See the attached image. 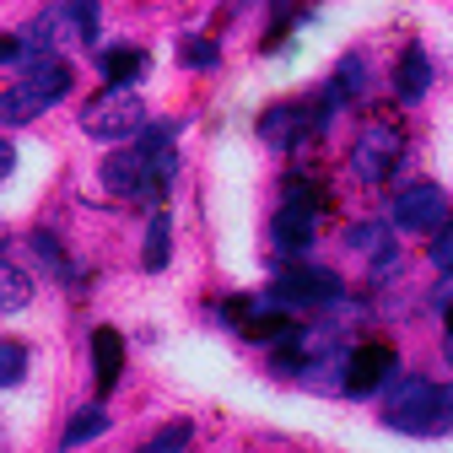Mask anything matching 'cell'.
<instances>
[{
	"instance_id": "1",
	"label": "cell",
	"mask_w": 453,
	"mask_h": 453,
	"mask_svg": "<svg viewBox=\"0 0 453 453\" xmlns=\"http://www.w3.org/2000/svg\"><path fill=\"white\" fill-rule=\"evenodd\" d=\"M388 426L416 432V437L453 432V383H394Z\"/></svg>"
},
{
	"instance_id": "2",
	"label": "cell",
	"mask_w": 453,
	"mask_h": 453,
	"mask_svg": "<svg viewBox=\"0 0 453 453\" xmlns=\"http://www.w3.org/2000/svg\"><path fill=\"white\" fill-rule=\"evenodd\" d=\"M81 130L97 135V141H125V135H141L146 130V103L130 92V87H103L87 108H81Z\"/></svg>"
},
{
	"instance_id": "3",
	"label": "cell",
	"mask_w": 453,
	"mask_h": 453,
	"mask_svg": "<svg viewBox=\"0 0 453 453\" xmlns=\"http://www.w3.org/2000/svg\"><path fill=\"white\" fill-rule=\"evenodd\" d=\"M400 167V130L394 125H367V135L351 146V173L367 184H383Z\"/></svg>"
},
{
	"instance_id": "4",
	"label": "cell",
	"mask_w": 453,
	"mask_h": 453,
	"mask_svg": "<svg viewBox=\"0 0 453 453\" xmlns=\"http://www.w3.org/2000/svg\"><path fill=\"white\" fill-rule=\"evenodd\" d=\"M394 367H400V357H394V346H383V340H367V346H357L346 357V394H378L394 383Z\"/></svg>"
},
{
	"instance_id": "5",
	"label": "cell",
	"mask_w": 453,
	"mask_h": 453,
	"mask_svg": "<svg viewBox=\"0 0 453 453\" xmlns=\"http://www.w3.org/2000/svg\"><path fill=\"white\" fill-rule=\"evenodd\" d=\"M270 297H275V303H297V308H324V303L340 297V275L297 265V270H287V275L275 280V292H270Z\"/></svg>"
},
{
	"instance_id": "6",
	"label": "cell",
	"mask_w": 453,
	"mask_h": 453,
	"mask_svg": "<svg viewBox=\"0 0 453 453\" xmlns=\"http://www.w3.org/2000/svg\"><path fill=\"white\" fill-rule=\"evenodd\" d=\"M394 221L411 226V233H437L448 221V195L437 184H411L400 200H394Z\"/></svg>"
},
{
	"instance_id": "7",
	"label": "cell",
	"mask_w": 453,
	"mask_h": 453,
	"mask_svg": "<svg viewBox=\"0 0 453 453\" xmlns=\"http://www.w3.org/2000/svg\"><path fill=\"white\" fill-rule=\"evenodd\" d=\"M313 211H319L313 195H292L287 205H280V216H275V226H270V238H275L280 254H303V249L313 243Z\"/></svg>"
},
{
	"instance_id": "8",
	"label": "cell",
	"mask_w": 453,
	"mask_h": 453,
	"mask_svg": "<svg viewBox=\"0 0 453 453\" xmlns=\"http://www.w3.org/2000/svg\"><path fill=\"white\" fill-rule=\"evenodd\" d=\"M92 372H97V394H113L119 388V372H125V334L119 329H92Z\"/></svg>"
},
{
	"instance_id": "9",
	"label": "cell",
	"mask_w": 453,
	"mask_h": 453,
	"mask_svg": "<svg viewBox=\"0 0 453 453\" xmlns=\"http://www.w3.org/2000/svg\"><path fill=\"white\" fill-rule=\"evenodd\" d=\"M141 184H146V151H141V146H130V151H119V157L103 162V189H108V195L141 200Z\"/></svg>"
},
{
	"instance_id": "10",
	"label": "cell",
	"mask_w": 453,
	"mask_h": 453,
	"mask_svg": "<svg viewBox=\"0 0 453 453\" xmlns=\"http://www.w3.org/2000/svg\"><path fill=\"white\" fill-rule=\"evenodd\" d=\"M43 108H49V97H43V92L22 76L12 92H0V125H33Z\"/></svg>"
},
{
	"instance_id": "11",
	"label": "cell",
	"mask_w": 453,
	"mask_h": 453,
	"mask_svg": "<svg viewBox=\"0 0 453 453\" xmlns=\"http://www.w3.org/2000/svg\"><path fill=\"white\" fill-rule=\"evenodd\" d=\"M432 81V60H426V49L421 43H405L400 54V76H394V92H400V103H416Z\"/></svg>"
},
{
	"instance_id": "12",
	"label": "cell",
	"mask_w": 453,
	"mask_h": 453,
	"mask_svg": "<svg viewBox=\"0 0 453 453\" xmlns=\"http://www.w3.org/2000/svg\"><path fill=\"white\" fill-rule=\"evenodd\" d=\"M97 71H103L113 87H130V81H141V71H146V49H103Z\"/></svg>"
},
{
	"instance_id": "13",
	"label": "cell",
	"mask_w": 453,
	"mask_h": 453,
	"mask_svg": "<svg viewBox=\"0 0 453 453\" xmlns=\"http://www.w3.org/2000/svg\"><path fill=\"white\" fill-rule=\"evenodd\" d=\"M167 254H173V226H167V211H157V205H151V221H146V254H141V265H146V270H162V265H167Z\"/></svg>"
},
{
	"instance_id": "14",
	"label": "cell",
	"mask_w": 453,
	"mask_h": 453,
	"mask_svg": "<svg viewBox=\"0 0 453 453\" xmlns=\"http://www.w3.org/2000/svg\"><path fill=\"white\" fill-rule=\"evenodd\" d=\"M27 303H33V280H27L17 265L0 259V313H22Z\"/></svg>"
},
{
	"instance_id": "15",
	"label": "cell",
	"mask_w": 453,
	"mask_h": 453,
	"mask_svg": "<svg viewBox=\"0 0 453 453\" xmlns=\"http://www.w3.org/2000/svg\"><path fill=\"white\" fill-rule=\"evenodd\" d=\"M108 432V411L103 405H87V411H76L71 416V426H65V448H81V442H92V437H103Z\"/></svg>"
},
{
	"instance_id": "16",
	"label": "cell",
	"mask_w": 453,
	"mask_h": 453,
	"mask_svg": "<svg viewBox=\"0 0 453 453\" xmlns=\"http://www.w3.org/2000/svg\"><path fill=\"white\" fill-rule=\"evenodd\" d=\"M22 378H27V346L0 340V388H17Z\"/></svg>"
},
{
	"instance_id": "17",
	"label": "cell",
	"mask_w": 453,
	"mask_h": 453,
	"mask_svg": "<svg viewBox=\"0 0 453 453\" xmlns=\"http://www.w3.org/2000/svg\"><path fill=\"white\" fill-rule=\"evenodd\" d=\"M297 324L287 319V313H249V324H243V334L249 340H287Z\"/></svg>"
},
{
	"instance_id": "18",
	"label": "cell",
	"mask_w": 453,
	"mask_h": 453,
	"mask_svg": "<svg viewBox=\"0 0 453 453\" xmlns=\"http://www.w3.org/2000/svg\"><path fill=\"white\" fill-rule=\"evenodd\" d=\"M27 249H33V254L43 259V270H49V275H60V280H76V270L65 265V254H60V243H54L49 233H33V243H27Z\"/></svg>"
},
{
	"instance_id": "19",
	"label": "cell",
	"mask_w": 453,
	"mask_h": 453,
	"mask_svg": "<svg viewBox=\"0 0 453 453\" xmlns=\"http://www.w3.org/2000/svg\"><path fill=\"white\" fill-rule=\"evenodd\" d=\"M179 54H184V65H189V71H216V60H221V49H216L211 38H195V33L179 43Z\"/></svg>"
},
{
	"instance_id": "20",
	"label": "cell",
	"mask_w": 453,
	"mask_h": 453,
	"mask_svg": "<svg viewBox=\"0 0 453 453\" xmlns=\"http://www.w3.org/2000/svg\"><path fill=\"white\" fill-rule=\"evenodd\" d=\"M65 12H71V33L81 38V43H97V0H65Z\"/></svg>"
},
{
	"instance_id": "21",
	"label": "cell",
	"mask_w": 453,
	"mask_h": 453,
	"mask_svg": "<svg viewBox=\"0 0 453 453\" xmlns=\"http://www.w3.org/2000/svg\"><path fill=\"white\" fill-rule=\"evenodd\" d=\"M426 254H432V265H437L442 275H453V221L437 226V238L426 243Z\"/></svg>"
},
{
	"instance_id": "22",
	"label": "cell",
	"mask_w": 453,
	"mask_h": 453,
	"mask_svg": "<svg viewBox=\"0 0 453 453\" xmlns=\"http://www.w3.org/2000/svg\"><path fill=\"white\" fill-rule=\"evenodd\" d=\"M54 22H60V12H43L38 22H27V27H22V38H27V49H33V54H43V49L54 43Z\"/></svg>"
},
{
	"instance_id": "23",
	"label": "cell",
	"mask_w": 453,
	"mask_h": 453,
	"mask_svg": "<svg viewBox=\"0 0 453 453\" xmlns=\"http://www.w3.org/2000/svg\"><path fill=\"white\" fill-rule=\"evenodd\" d=\"M33 60H38V54L27 49L22 33H6V38H0V65H33Z\"/></svg>"
},
{
	"instance_id": "24",
	"label": "cell",
	"mask_w": 453,
	"mask_h": 453,
	"mask_svg": "<svg viewBox=\"0 0 453 453\" xmlns=\"http://www.w3.org/2000/svg\"><path fill=\"white\" fill-rule=\"evenodd\" d=\"M346 243L351 249H378V243H388V233H383V221H362V226H351V233H346Z\"/></svg>"
},
{
	"instance_id": "25",
	"label": "cell",
	"mask_w": 453,
	"mask_h": 453,
	"mask_svg": "<svg viewBox=\"0 0 453 453\" xmlns=\"http://www.w3.org/2000/svg\"><path fill=\"white\" fill-rule=\"evenodd\" d=\"M189 437H195V426H189V421H173V426H162V432H157V437H151L146 448H157V453H167V448H184Z\"/></svg>"
},
{
	"instance_id": "26",
	"label": "cell",
	"mask_w": 453,
	"mask_h": 453,
	"mask_svg": "<svg viewBox=\"0 0 453 453\" xmlns=\"http://www.w3.org/2000/svg\"><path fill=\"white\" fill-rule=\"evenodd\" d=\"M249 313H254V303H249V297H226V303H221V319H226V324H238V334H243Z\"/></svg>"
},
{
	"instance_id": "27",
	"label": "cell",
	"mask_w": 453,
	"mask_h": 453,
	"mask_svg": "<svg viewBox=\"0 0 453 453\" xmlns=\"http://www.w3.org/2000/svg\"><path fill=\"white\" fill-rule=\"evenodd\" d=\"M12 167H17V146H12V141H0V179H6Z\"/></svg>"
},
{
	"instance_id": "28",
	"label": "cell",
	"mask_w": 453,
	"mask_h": 453,
	"mask_svg": "<svg viewBox=\"0 0 453 453\" xmlns=\"http://www.w3.org/2000/svg\"><path fill=\"white\" fill-rule=\"evenodd\" d=\"M442 313H448V334H453V303H448V308H442Z\"/></svg>"
}]
</instances>
